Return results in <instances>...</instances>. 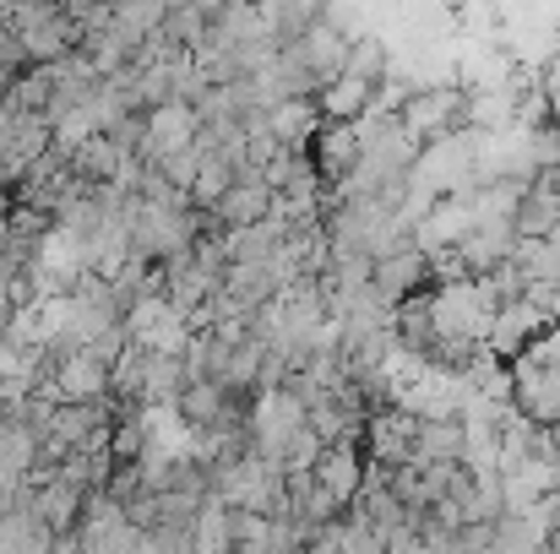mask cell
Returning <instances> with one entry per match:
<instances>
[{
	"instance_id": "1",
	"label": "cell",
	"mask_w": 560,
	"mask_h": 554,
	"mask_svg": "<svg viewBox=\"0 0 560 554\" xmlns=\"http://www.w3.org/2000/svg\"><path fill=\"white\" fill-rule=\"evenodd\" d=\"M397 120H402V131H408L419 148H441V142H452V137L468 131V87H463L457 76H446V82H419Z\"/></svg>"
},
{
	"instance_id": "2",
	"label": "cell",
	"mask_w": 560,
	"mask_h": 554,
	"mask_svg": "<svg viewBox=\"0 0 560 554\" xmlns=\"http://www.w3.org/2000/svg\"><path fill=\"white\" fill-rule=\"evenodd\" d=\"M311 419H305V402L294 397V391H256V402H250V440H256V457L267 462V468H283V446L305 429Z\"/></svg>"
},
{
	"instance_id": "3",
	"label": "cell",
	"mask_w": 560,
	"mask_h": 554,
	"mask_svg": "<svg viewBox=\"0 0 560 554\" xmlns=\"http://www.w3.org/2000/svg\"><path fill=\"white\" fill-rule=\"evenodd\" d=\"M545 332H556V321L545 316V305H534V294L523 299V305H506V310H495V321H490V338H485V349L501 359V365H517Z\"/></svg>"
},
{
	"instance_id": "4",
	"label": "cell",
	"mask_w": 560,
	"mask_h": 554,
	"mask_svg": "<svg viewBox=\"0 0 560 554\" xmlns=\"http://www.w3.org/2000/svg\"><path fill=\"white\" fill-rule=\"evenodd\" d=\"M371 288H375V299H381L386 310L408 305L413 294H430V288H435V283H430V256H424L419 245H402V250L381 256V261H375Z\"/></svg>"
},
{
	"instance_id": "5",
	"label": "cell",
	"mask_w": 560,
	"mask_h": 554,
	"mask_svg": "<svg viewBox=\"0 0 560 554\" xmlns=\"http://www.w3.org/2000/svg\"><path fill=\"white\" fill-rule=\"evenodd\" d=\"M413 451H419V419L386 408L365 424V457L381 468H413Z\"/></svg>"
},
{
	"instance_id": "6",
	"label": "cell",
	"mask_w": 560,
	"mask_h": 554,
	"mask_svg": "<svg viewBox=\"0 0 560 554\" xmlns=\"http://www.w3.org/2000/svg\"><path fill=\"white\" fill-rule=\"evenodd\" d=\"M201 137V115L190 104H164L148 115V148H142V164H164L175 153H190Z\"/></svg>"
},
{
	"instance_id": "7",
	"label": "cell",
	"mask_w": 560,
	"mask_h": 554,
	"mask_svg": "<svg viewBox=\"0 0 560 554\" xmlns=\"http://www.w3.org/2000/svg\"><path fill=\"white\" fill-rule=\"evenodd\" d=\"M109 397H115L109 365H98L93 354H71L55 375V402L60 408H104Z\"/></svg>"
},
{
	"instance_id": "8",
	"label": "cell",
	"mask_w": 560,
	"mask_h": 554,
	"mask_svg": "<svg viewBox=\"0 0 560 554\" xmlns=\"http://www.w3.org/2000/svg\"><path fill=\"white\" fill-rule=\"evenodd\" d=\"M360 158H365V148H360L354 126H322L316 142H311V164H316V175H322L327 190H338V185L354 180Z\"/></svg>"
},
{
	"instance_id": "9",
	"label": "cell",
	"mask_w": 560,
	"mask_h": 554,
	"mask_svg": "<svg viewBox=\"0 0 560 554\" xmlns=\"http://www.w3.org/2000/svg\"><path fill=\"white\" fill-rule=\"evenodd\" d=\"M300 55H305V66L316 71V82H322V87H332L338 76H349L354 33H343V27H332V22H316V27L300 38Z\"/></svg>"
},
{
	"instance_id": "10",
	"label": "cell",
	"mask_w": 560,
	"mask_h": 554,
	"mask_svg": "<svg viewBox=\"0 0 560 554\" xmlns=\"http://www.w3.org/2000/svg\"><path fill=\"white\" fill-rule=\"evenodd\" d=\"M278 212V190L261 180L256 169H240L234 175V190L223 196V207H218V217L229 223V228H256V223H267Z\"/></svg>"
},
{
	"instance_id": "11",
	"label": "cell",
	"mask_w": 560,
	"mask_h": 554,
	"mask_svg": "<svg viewBox=\"0 0 560 554\" xmlns=\"http://www.w3.org/2000/svg\"><path fill=\"white\" fill-rule=\"evenodd\" d=\"M560 234V169H545L528 180L523 212H517V239H556Z\"/></svg>"
},
{
	"instance_id": "12",
	"label": "cell",
	"mask_w": 560,
	"mask_h": 554,
	"mask_svg": "<svg viewBox=\"0 0 560 554\" xmlns=\"http://www.w3.org/2000/svg\"><path fill=\"white\" fill-rule=\"evenodd\" d=\"M82 511H88V495H77L71 484H60V479L38 484V506H33V517H38L49 533L71 539V533H77V522H82Z\"/></svg>"
},
{
	"instance_id": "13",
	"label": "cell",
	"mask_w": 560,
	"mask_h": 554,
	"mask_svg": "<svg viewBox=\"0 0 560 554\" xmlns=\"http://www.w3.org/2000/svg\"><path fill=\"white\" fill-rule=\"evenodd\" d=\"M190 369L180 354H153L148 359V375H142V408H175L186 397Z\"/></svg>"
},
{
	"instance_id": "14",
	"label": "cell",
	"mask_w": 560,
	"mask_h": 554,
	"mask_svg": "<svg viewBox=\"0 0 560 554\" xmlns=\"http://www.w3.org/2000/svg\"><path fill=\"white\" fill-rule=\"evenodd\" d=\"M371 104H375V87L354 82V76H338V82L322 87V98H316V109H322L327 126H354V120L371 115Z\"/></svg>"
},
{
	"instance_id": "15",
	"label": "cell",
	"mask_w": 560,
	"mask_h": 554,
	"mask_svg": "<svg viewBox=\"0 0 560 554\" xmlns=\"http://www.w3.org/2000/svg\"><path fill=\"white\" fill-rule=\"evenodd\" d=\"M131 158L109 142V137H93L77 158H71V169H77V180H88V185H115L120 180V169H126Z\"/></svg>"
},
{
	"instance_id": "16",
	"label": "cell",
	"mask_w": 560,
	"mask_h": 554,
	"mask_svg": "<svg viewBox=\"0 0 560 554\" xmlns=\"http://www.w3.org/2000/svg\"><path fill=\"white\" fill-rule=\"evenodd\" d=\"M33 468H38V435L16 419L0 424V473L5 479H33Z\"/></svg>"
},
{
	"instance_id": "17",
	"label": "cell",
	"mask_w": 560,
	"mask_h": 554,
	"mask_svg": "<svg viewBox=\"0 0 560 554\" xmlns=\"http://www.w3.org/2000/svg\"><path fill=\"white\" fill-rule=\"evenodd\" d=\"M349 76L365 82V87H381L392 76V55L375 33H354V55H349Z\"/></svg>"
},
{
	"instance_id": "18",
	"label": "cell",
	"mask_w": 560,
	"mask_h": 554,
	"mask_svg": "<svg viewBox=\"0 0 560 554\" xmlns=\"http://www.w3.org/2000/svg\"><path fill=\"white\" fill-rule=\"evenodd\" d=\"M332 539H338V554H386V539L365 522V511H349V517L332 528Z\"/></svg>"
}]
</instances>
